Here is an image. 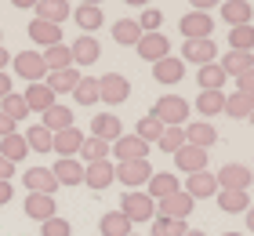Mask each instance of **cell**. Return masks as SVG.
I'll return each instance as SVG.
<instances>
[{"mask_svg":"<svg viewBox=\"0 0 254 236\" xmlns=\"http://www.w3.org/2000/svg\"><path fill=\"white\" fill-rule=\"evenodd\" d=\"M236 91H240V94H251V98H254V69L236 80Z\"/></svg>","mask_w":254,"mask_h":236,"instance_id":"obj_50","label":"cell"},{"mask_svg":"<svg viewBox=\"0 0 254 236\" xmlns=\"http://www.w3.org/2000/svg\"><path fill=\"white\" fill-rule=\"evenodd\" d=\"M73 22L80 29H84V37H91L95 29H102V22H106V15H102L98 4H76L73 7Z\"/></svg>","mask_w":254,"mask_h":236,"instance_id":"obj_25","label":"cell"},{"mask_svg":"<svg viewBox=\"0 0 254 236\" xmlns=\"http://www.w3.org/2000/svg\"><path fill=\"white\" fill-rule=\"evenodd\" d=\"M225 69L218 66V62H211V66H200V73H196V84H200V91H222L225 87Z\"/></svg>","mask_w":254,"mask_h":236,"instance_id":"obj_34","label":"cell"},{"mask_svg":"<svg viewBox=\"0 0 254 236\" xmlns=\"http://www.w3.org/2000/svg\"><path fill=\"white\" fill-rule=\"evenodd\" d=\"M0 113H4L7 120H15V124H18V120H26V116H29V109H26V98L11 91L7 98H0Z\"/></svg>","mask_w":254,"mask_h":236,"instance_id":"obj_43","label":"cell"},{"mask_svg":"<svg viewBox=\"0 0 254 236\" xmlns=\"http://www.w3.org/2000/svg\"><path fill=\"white\" fill-rule=\"evenodd\" d=\"M182 189H186L192 200H211V196H218V178L211 171H200V174H189V182Z\"/></svg>","mask_w":254,"mask_h":236,"instance_id":"obj_21","label":"cell"},{"mask_svg":"<svg viewBox=\"0 0 254 236\" xmlns=\"http://www.w3.org/2000/svg\"><path fill=\"white\" fill-rule=\"evenodd\" d=\"M98 233L102 236H131V222H127L120 211H106L98 222Z\"/></svg>","mask_w":254,"mask_h":236,"instance_id":"obj_37","label":"cell"},{"mask_svg":"<svg viewBox=\"0 0 254 236\" xmlns=\"http://www.w3.org/2000/svg\"><path fill=\"white\" fill-rule=\"evenodd\" d=\"M127 98H131V80H127V77H120V73L98 77V102H106V105H124Z\"/></svg>","mask_w":254,"mask_h":236,"instance_id":"obj_3","label":"cell"},{"mask_svg":"<svg viewBox=\"0 0 254 236\" xmlns=\"http://www.w3.org/2000/svg\"><path fill=\"white\" fill-rule=\"evenodd\" d=\"M254 113V98L251 94H225V116H233V120H251Z\"/></svg>","mask_w":254,"mask_h":236,"instance_id":"obj_35","label":"cell"},{"mask_svg":"<svg viewBox=\"0 0 254 236\" xmlns=\"http://www.w3.org/2000/svg\"><path fill=\"white\" fill-rule=\"evenodd\" d=\"M22 185H26L29 193H40V196H55V189H59L51 167H29L26 174H22Z\"/></svg>","mask_w":254,"mask_h":236,"instance_id":"obj_15","label":"cell"},{"mask_svg":"<svg viewBox=\"0 0 254 236\" xmlns=\"http://www.w3.org/2000/svg\"><path fill=\"white\" fill-rule=\"evenodd\" d=\"M153 80L156 84H178V80H186V62L175 58V55L160 58V62L153 66Z\"/></svg>","mask_w":254,"mask_h":236,"instance_id":"obj_18","label":"cell"},{"mask_svg":"<svg viewBox=\"0 0 254 236\" xmlns=\"http://www.w3.org/2000/svg\"><path fill=\"white\" fill-rule=\"evenodd\" d=\"M214 142H218V131H214V127L211 124H207V120H196V124H189L186 127V146H196V149H211L214 146Z\"/></svg>","mask_w":254,"mask_h":236,"instance_id":"obj_30","label":"cell"},{"mask_svg":"<svg viewBox=\"0 0 254 236\" xmlns=\"http://www.w3.org/2000/svg\"><path fill=\"white\" fill-rule=\"evenodd\" d=\"M26 218H33V222H48V218H55V196H40V193H29L26 196Z\"/></svg>","mask_w":254,"mask_h":236,"instance_id":"obj_28","label":"cell"},{"mask_svg":"<svg viewBox=\"0 0 254 236\" xmlns=\"http://www.w3.org/2000/svg\"><path fill=\"white\" fill-rule=\"evenodd\" d=\"M189 222H175V218H153L149 222V236H186Z\"/></svg>","mask_w":254,"mask_h":236,"instance_id":"obj_41","label":"cell"},{"mask_svg":"<svg viewBox=\"0 0 254 236\" xmlns=\"http://www.w3.org/2000/svg\"><path fill=\"white\" fill-rule=\"evenodd\" d=\"M189 109H192V105L182 98V94H164V98L153 105V113H149V116H156L164 127H186Z\"/></svg>","mask_w":254,"mask_h":236,"instance_id":"obj_1","label":"cell"},{"mask_svg":"<svg viewBox=\"0 0 254 236\" xmlns=\"http://www.w3.org/2000/svg\"><path fill=\"white\" fill-rule=\"evenodd\" d=\"M229 51H251L254 55V26L229 29Z\"/></svg>","mask_w":254,"mask_h":236,"instance_id":"obj_44","label":"cell"},{"mask_svg":"<svg viewBox=\"0 0 254 236\" xmlns=\"http://www.w3.org/2000/svg\"><path fill=\"white\" fill-rule=\"evenodd\" d=\"M134 22H138L142 33H160V26H164V11H160V7H145Z\"/></svg>","mask_w":254,"mask_h":236,"instance_id":"obj_48","label":"cell"},{"mask_svg":"<svg viewBox=\"0 0 254 236\" xmlns=\"http://www.w3.org/2000/svg\"><path fill=\"white\" fill-rule=\"evenodd\" d=\"M182 62H189V66H211V62H218V44L214 40H186V47H182Z\"/></svg>","mask_w":254,"mask_h":236,"instance_id":"obj_13","label":"cell"},{"mask_svg":"<svg viewBox=\"0 0 254 236\" xmlns=\"http://www.w3.org/2000/svg\"><path fill=\"white\" fill-rule=\"evenodd\" d=\"M124 135V124H120V116L117 113H98L95 120H91V138H102V142H117Z\"/></svg>","mask_w":254,"mask_h":236,"instance_id":"obj_16","label":"cell"},{"mask_svg":"<svg viewBox=\"0 0 254 236\" xmlns=\"http://www.w3.org/2000/svg\"><path fill=\"white\" fill-rule=\"evenodd\" d=\"M0 47H4V33H0Z\"/></svg>","mask_w":254,"mask_h":236,"instance_id":"obj_59","label":"cell"},{"mask_svg":"<svg viewBox=\"0 0 254 236\" xmlns=\"http://www.w3.org/2000/svg\"><path fill=\"white\" fill-rule=\"evenodd\" d=\"M84 138H87V135L73 124V127H65V131H59V135L51 138V153H59V160H76Z\"/></svg>","mask_w":254,"mask_h":236,"instance_id":"obj_7","label":"cell"},{"mask_svg":"<svg viewBox=\"0 0 254 236\" xmlns=\"http://www.w3.org/2000/svg\"><path fill=\"white\" fill-rule=\"evenodd\" d=\"M33 15L40 22H51V26H62V22L73 15V7L65 4V0H40V4H33Z\"/></svg>","mask_w":254,"mask_h":236,"instance_id":"obj_19","label":"cell"},{"mask_svg":"<svg viewBox=\"0 0 254 236\" xmlns=\"http://www.w3.org/2000/svg\"><path fill=\"white\" fill-rule=\"evenodd\" d=\"M218 193H247L251 189V167L247 163H225L218 167Z\"/></svg>","mask_w":254,"mask_h":236,"instance_id":"obj_2","label":"cell"},{"mask_svg":"<svg viewBox=\"0 0 254 236\" xmlns=\"http://www.w3.org/2000/svg\"><path fill=\"white\" fill-rule=\"evenodd\" d=\"M7 66H11V51H7V47H0V73H4Z\"/></svg>","mask_w":254,"mask_h":236,"instance_id":"obj_55","label":"cell"},{"mask_svg":"<svg viewBox=\"0 0 254 236\" xmlns=\"http://www.w3.org/2000/svg\"><path fill=\"white\" fill-rule=\"evenodd\" d=\"M218 66L225 69L229 80H240L244 73H251V69H254V55H251V51H225Z\"/></svg>","mask_w":254,"mask_h":236,"instance_id":"obj_20","label":"cell"},{"mask_svg":"<svg viewBox=\"0 0 254 236\" xmlns=\"http://www.w3.org/2000/svg\"><path fill=\"white\" fill-rule=\"evenodd\" d=\"M149 178H153V163L149 160H134V163H117V182L127 185L134 193L138 185H145Z\"/></svg>","mask_w":254,"mask_h":236,"instance_id":"obj_10","label":"cell"},{"mask_svg":"<svg viewBox=\"0 0 254 236\" xmlns=\"http://www.w3.org/2000/svg\"><path fill=\"white\" fill-rule=\"evenodd\" d=\"M192 207H196V200L186 193V189H178V193H171L167 200H160V215L156 218H175V222H189V215H192Z\"/></svg>","mask_w":254,"mask_h":236,"instance_id":"obj_6","label":"cell"},{"mask_svg":"<svg viewBox=\"0 0 254 236\" xmlns=\"http://www.w3.org/2000/svg\"><path fill=\"white\" fill-rule=\"evenodd\" d=\"M22 138H26V146H29V153H51V131H48V127H40V124H33L29 127V131L26 135H22Z\"/></svg>","mask_w":254,"mask_h":236,"instance_id":"obj_42","label":"cell"},{"mask_svg":"<svg viewBox=\"0 0 254 236\" xmlns=\"http://www.w3.org/2000/svg\"><path fill=\"white\" fill-rule=\"evenodd\" d=\"M69 55H73V66H95L98 55H102V44L95 37H80L69 44Z\"/></svg>","mask_w":254,"mask_h":236,"instance_id":"obj_24","label":"cell"},{"mask_svg":"<svg viewBox=\"0 0 254 236\" xmlns=\"http://www.w3.org/2000/svg\"><path fill=\"white\" fill-rule=\"evenodd\" d=\"M113 182H117V163L98 160V163H87V167H84V185H87V189H95V193L109 189Z\"/></svg>","mask_w":254,"mask_h":236,"instance_id":"obj_12","label":"cell"},{"mask_svg":"<svg viewBox=\"0 0 254 236\" xmlns=\"http://www.w3.org/2000/svg\"><path fill=\"white\" fill-rule=\"evenodd\" d=\"M73 98H76V105H95L98 102V77H80Z\"/></svg>","mask_w":254,"mask_h":236,"instance_id":"obj_46","label":"cell"},{"mask_svg":"<svg viewBox=\"0 0 254 236\" xmlns=\"http://www.w3.org/2000/svg\"><path fill=\"white\" fill-rule=\"evenodd\" d=\"M134 51L145 58V62H160V58H167L171 55V40L164 37V33H142V40L134 44Z\"/></svg>","mask_w":254,"mask_h":236,"instance_id":"obj_11","label":"cell"},{"mask_svg":"<svg viewBox=\"0 0 254 236\" xmlns=\"http://www.w3.org/2000/svg\"><path fill=\"white\" fill-rule=\"evenodd\" d=\"M131 236H138V233H131Z\"/></svg>","mask_w":254,"mask_h":236,"instance_id":"obj_61","label":"cell"},{"mask_svg":"<svg viewBox=\"0 0 254 236\" xmlns=\"http://www.w3.org/2000/svg\"><path fill=\"white\" fill-rule=\"evenodd\" d=\"M22 98H26V109H29V113H40V116L48 113L55 102H59V98H55V94L48 91V84H29Z\"/></svg>","mask_w":254,"mask_h":236,"instance_id":"obj_27","label":"cell"},{"mask_svg":"<svg viewBox=\"0 0 254 236\" xmlns=\"http://www.w3.org/2000/svg\"><path fill=\"white\" fill-rule=\"evenodd\" d=\"M11 193H15V189H11V182H0V207L11 204Z\"/></svg>","mask_w":254,"mask_h":236,"instance_id":"obj_54","label":"cell"},{"mask_svg":"<svg viewBox=\"0 0 254 236\" xmlns=\"http://www.w3.org/2000/svg\"><path fill=\"white\" fill-rule=\"evenodd\" d=\"M109 153L117 157L120 163H134V160H149V146L142 138H134V135H120L117 142L109 146Z\"/></svg>","mask_w":254,"mask_h":236,"instance_id":"obj_8","label":"cell"},{"mask_svg":"<svg viewBox=\"0 0 254 236\" xmlns=\"http://www.w3.org/2000/svg\"><path fill=\"white\" fill-rule=\"evenodd\" d=\"M214 200L225 215H247L251 211V193H218Z\"/></svg>","mask_w":254,"mask_h":236,"instance_id":"obj_39","label":"cell"},{"mask_svg":"<svg viewBox=\"0 0 254 236\" xmlns=\"http://www.w3.org/2000/svg\"><path fill=\"white\" fill-rule=\"evenodd\" d=\"M44 66H48V73H59V69H69L73 66V55H69V44H55L48 51H40Z\"/></svg>","mask_w":254,"mask_h":236,"instance_id":"obj_36","label":"cell"},{"mask_svg":"<svg viewBox=\"0 0 254 236\" xmlns=\"http://www.w3.org/2000/svg\"><path fill=\"white\" fill-rule=\"evenodd\" d=\"M11 91H15V80H11L7 73H0V98H7Z\"/></svg>","mask_w":254,"mask_h":236,"instance_id":"obj_51","label":"cell"},{"mask_svg":"<svg viewBox=\"0 0 254 236\" xmlns=\"http://www.w3.org/2000/svg\"><path fill=\"white\" fill-rule=\"evenodd\" d=\"M178 174H171V171H153V178L145 182V196L153 200V204H160V200H167L171 193H178Z\"/></svg>","mask_w":254,"mask_h":236,"instance_id":"obj_14","label":"cell"},{"mask_svg":"<svg viewBox=\"0 0 254 236\" xmlns=\"http://www.w3.org/2000/svg\"><path fill=\"white\" fill-rule=\"evenodd\" d=\"M192 109L203 116V120H211V116L225 113V91H200L192 102Z\"/></svg>","mask_w":254,"mask_h":236,"instance_id":"obj_29","label":"cell"},{"mask_svg":"<svg viewBox=\"0 0 254 236\" xmlns=\"http://www.w3.org/2000/svg\"><path fill=\"white\" fill-rule=\"evenodd\" d=\"M11 174H15V163H7L0 157V182H11Z\"/></svg>","mask_w":254,"mask_h":236,"instance_id":"obj_53","label":"cell"},{"mask_svg":"<svg viewBox=\"0 0 254 236\" xmlns=\"http://www.w3.org/2000/svg\"><path fill=\"white\" fill-rule=\"evenodd\" d=\"M160 135H164V124L156 120V116H142L134 127V138H142L145 146H153V142H160Z\"/></svg>","mask_w":254,"mask_h":236,"instance_id":"obj_45","label":"cell"},{"mask_svg":"<svg viewBox=\"0 0 254 236\" xmlns=\"http://www.w3.org/2000/svg\"><path fill=\"white\" fill-rule=\"evenodd\" d=\"M40 236H73V226H69L65 218L55 215V218H48V222L40 226Z\"/></svg>","mask_w":254,"mask_h":236,"instance_id":"obj_49","label":"cell"},{"mask_svg":"<svg viewBox=\"0 0 254 236\" xmlns=\"http://www.w3.org/2000/svg\"><path fill=\"white\" fill-rule=\"evenodd\" d=\"M120 215L131 222V226H134V222H153V218H156V204H153L145 193H124Z\"/></svg>","mask_w":254,"mask_h":236,"instance_id":"obj_4","label":"cell"},{"mask_svg":"<svg viewBox=\"0 0 254 236\" xmlns=\"http://www.w3.org/2000/svg\"><path fill=\"white\" fill-rule=\"evenodd\" d=\"M160 149L164 153H171V157H175V153L186 146V127H164V135H160V142H156Z\"/></svg>","mask_w":254,"mask_h":236,"instance_id":"obj_47","label":"cell"},{"mask_svg":"<svg viewBox=\"0 0 254 236\" xmlns=\"http://www.w3.org/2000/svg\"><path fill=\"white\" fill-rule=\"evenodd\" d=\"M175 163H178V171H186V174H200V171H207V153L196 149V146H182L175 153Z\"/></svg>","mask_w":254,"mask_h":236,"instance_id":"obj_26","label":"cell"},{"mask_svg":"<svg viewBox=\"0 0 254 236\" xmlns=\"http://www.w3.org/2000/svg\"><path fill=\"white\" fill-rule=\"evenodd\" d=\"M11 62H15V73L22 80H29V84H44V80H48V66H44L40 51H33V47L29 51H18Z\"/></svg>","mask_w":254,"mask_h":236,"instance_id":"obj_5","label":"cell"},{"mask_svg":"<svg viewBox=\"0 0 254 236\" xmlns=\"http://www.w3.org/2000/svg\"><path fill=\"white\" fill-rule=\"evenodd\" d=\"M7 135H15V120H7V116L0 113V138H7Z\"/></svg>","mask_w":254,"mask_h":236,"instance_id":"obj_52","label":"cell"},{"mask_svg":"<svg viewBox=\"0 0 254 236\" xmlns=\"http://www.w3.org/2000/svg\"><path fill=\"white\" fill-rule=\"evenodd\" d=\"M247 229H251V233H254V207H251V211H247Z\"/></svg>","mask_w":254,"mask_h":236,"instance_id":"obj_56","label":"cell"},{"mask_svg":"<svg viewBox=\"0 0 254 236\" xmlns=\"http://www.w3.org/2000/svg\"><path fill=\"white\" fill-rule=\"evenodd\" d=\"M113 40H117L120 47H134L138 40H142V29H138L134 18H120L117 26H113Z\"/></svg>","mask_w":254,"mask_h":236,"instance_id":"obj_40","label":"cell"},{"mask_svg":"<svg viewBox=\"0 0 254 236\" xmlns=\"http://www.w3.org/2000/svg\"><path fill=\"white\" fill-rule=\"evenodd\" d=\"M80 77H84V73H80L76 66H69V69H59V73H48V80H44V84H48V91L59 98V94H73V91H76Z\"/></svg>","mask_w":254,"mask_h":236,"instance_id":"obj_17","label":"cell"},{"mask_svg":"<svg viewBox=\"0 0 254 236\" xmlns=\"http://www.w3.org/2000/svg\"><path fill=\"white\" fill-rule=\"evenodd\" d=\"M0 157H4L7 163H22V160L29 157L26 138H22L18 131H15V135H7V138H0Z\"/></svg>","mask_w":254,"mask_h":236,"instance_id":"obj_33","label":"cell"},{"mask_svg":"<svg viewBox=\"0 0 254 236\" xmlns=\"http://www.w3.org/2000/svg\"><path fill=\"white\" fill-rule=\"evenodd\" d=\"M51 174L59 185H84V163L80 160H59L51 167Z\"/></svg>","mask_w":254,"mask_h":236,"instance_id":"obj_31","label":"cell"},{"mask_svg":"<svg viewBox=\"0 0 254 236\" xmlns=\"http://www.w3.org/2000/svg\"><path fill=\"white\" fill-rule=\"evenodd\" d=\"M178 29H182V37H186V40H211L214 18L203 15V11H189V15L178 22Z\"/></svg>","mask_w":254,"mask_h":236,"instance_id":"obj_9","label":"cell"},{"mask_svg":"<svg viewBox=\"0 0 254 236\" xmlns=\"http://www.w3.org/2000/svg\"><path fill=\"white\" fill-rule=\"evenodd\" d=\"M251 124H254V113H251Z\"/></svg>","mask_w":254,"mask_h":236,"instance_id":"obj_60","label":"cell"},{"mask_svg":"<svg viewBox=\"0 0 254 236\" xmlns=\"http://www.w3.org/2000/svg\"><path fill=\"white\" fill-rule=\"evenodd\" d=\"M98 160H109V142H102V138H84V146H80V163H98Z\"/></svg>","mask_w":254,"mask_h":236,"instance_id":"obj_38","label":"cell"},{"mask_svg":"<svg viewBox=\"0 0 254 236\" xmlns=\"http://www.w3.org/2000/svg\"><path fill=\"white\" fill-rule=\"evenodd\" d=\"M29 40L37 44V47H55V44H62V26H51V22H40V18H33L29 22Z\"/></svg>","mask_w":254,"mask_h":236,"instance_id":"obj_23","label":"cell"},{"mask_svg":"<svg viewBox=\"0 0 254 236\" xmlns=\"http://www.w3.org/2000/svg\"><path fill=\"white\" fill-rule=\"evenodd\" d=\"M218 15H222V22H229V29H236V26H251L254 7L247 4V0H225Z\"/></svg>","mask_w":254,"mask_h":236,"instance_id":"obj_22","label":"cell"},{"mask_svg":"<svg viewBox=\"0 0 254 236\" xmlns=\"http://www.w3.org/2000/svg\"><path fill=\"white\" fill-rule=\"evenodd\" d=\"M222 236H244V233H222Z\"/></svg>","mask_w":254,"mask_h":236,"instance_id":"obj_58","label":"cell"},{"mask_svg":"<svg viewBox=\"0 0 254 236\" xmlns=\"http://www.w3.org/2000/svg\"><path fill=\"white\" fill-rule=\"evenodd\" d=\"M40 127H48L51 135H59V131H65V127H73V109H69V105H59V102H55L51 109L44 113Z\"/></svg>","mask_w":254,"mask_h":236,"instance_id":"obj_32","label":"cell"},{"mask_svg":"<svg viewBox=\"0 0 254 236\" xmlns=\"http://www.w3.org/2000/svg\"><path fill=\"white\" fill-rule=\"evenodd\" d=\"M186 236H207V233H200V229H189V233H186Z\"/></svg>","mask_w":254,"mask_h":236,"instance_id":"obj_57","label":"cell"}]
</instances>
